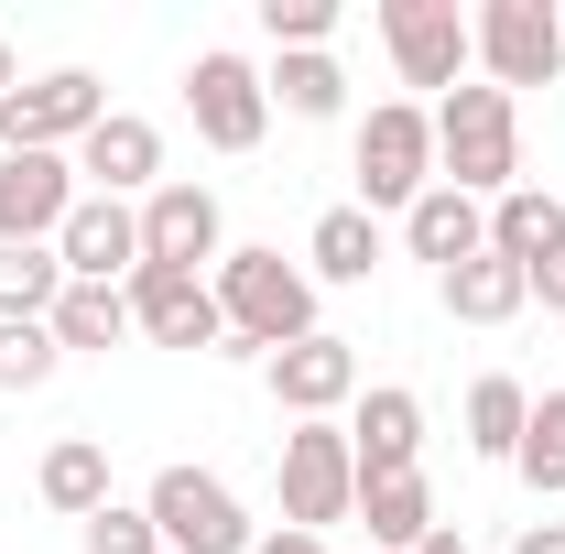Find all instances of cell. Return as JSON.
Wrapping results in <instances>:
<instances>
[{"mask_svg":"<svg viewBox=\"0 0 565 554\" xmlns=\"http://www.w3.org/2000/svg\"><path fill=\"white\" fill-rule=\"evenodd\" d=\"M349 457H359V479H403V468H424V403L403 392V381H381V392L349 403Z\"/></svg>","mask_w":565,"mask_h":554,"instance_id":"2e32d148","label":"cell"},{"mask_svg":"<svg viewBox=\"0 0 565 554\" xmlns=\"http://www.w3.org/2000/svg\"><path fill=\"white\" fill-rule=\"evenodd\" d=\"M66 283H131L141 273V207L131 196H76V217L55 228Z\"/></svg>","mask_w":565,"mask_h":554,"instance_id":"5bb4252c","label":"cell"},{"mask_svg":"<svg viewBox=\"0 0 565 554\" xmlns=\"http://www.w3.org/2000/svg\"><path fill=\"white\" fill-rule=\"evenodd\" d=\"M131 338H152V348H228L217 283H207V273H163V262H141V273H131Z\"/></svg>","mask_w":565,"mask_h":554,"instance_id":"4fadbf2b","label":"cell"},{"mask_svg":"<svg viewBox=\"0 0 565 554\" xmlns=\"http://www.w3.org/2000/svg\"><path fill=\"white\" fill-rule=\"evenodd\" d=\"M381 44H392V66H403V87H468V66H479V44H468V11L457 0H381Z\"/></svg>","mask_w":565,"mask_h":554,"instance_id":"9c48e42d","label":"cell"},{"mask_svg":"<svg viewBox=\"0 0 565 554\" xmlns=\"http://www.w3.org/2000/svg\"><path fill=\"white\" fill-rule=\"evenodd\" d=\"M11 87H22V76H11V44H0V98H11Z\"/></svg>","mask_w":565,"mask_h":554,"instance_id":"e575fe53","label":"cell"},{"mask_svg":"<svg viewBox=\"0 0 565 554\" xmlns=\"http://www.w3.org/2000/svg\"><path fill=\"white\" fill-rule=\"evenodd\" d=\"M262 33H273V55H327L338 0H262Z\"/></svg>","mask_w":565,"mask_h":554,"instance_id":"83f0119b","label":"cell"},{"mask_svg":"<svg viewBox=\"0 0 565 554\" xmlns=\"http://www.w3.org/2000/svg\"><path fill=\"white\" fill-rule=\"evenodd\" d=\"M76 544H87V554H163V533H152V511H141V500H109V511H87V522H76Z\"/></svg>","mask_w":565,"mask_h":554,"instance_id":"f546056e","label":"cell"},{"mask_svg":"<svg viewBox=\"0 0 565 554\" xmlns=\"http://www.w3.org/2000/svg\"><path fill=\"white\" fill-rule=\"evenodd\" d=\"M522 283H533V305H544V316H565V251H544Z\"/></svg>","mask_w":565,"mask_h":554,"instance_id":"4dcf8cb0","label":"cell"},{"mask_svg":"<svg viewBox=\"0 0 565 554\" xmlns=\"http://www.w3.org/2000/svg\"><path fill=\"white\" fill-rule=\"evenodd\" d=\"M141 511H152L163 554H250V544H262V522L239 511V489L217 479V468H185V457L141 489Z\"/></svg>","mask_w":565,"mask_h":554,"instance_id":"3957f363","label":"cell"},{"mask_svg":"<svg viewBox=\"0 0 565 554\" xmlns=\"http://www.w3.org/2000/svg\"><path fill=\"white\" fill-rule=\"evenodd\" d=\"M76 185H87V196H152V185H163V131H152V120H141V109H109V120H98V131L76 141Z\"/></svg>","mask_w":565,"mask_h":554,"instance_id":"9a60e30c","label":"cell"},{"mask_svg":"<svg viewBox=\"0 0 565 554\" xmlns=\"http://www.w3.org/2000/svg\"><path fill=\"white\" fill-rule=\"evenodd\" d=\"M511 554H565V522H522V544Z\"/></svg>","mask_w":565,"mask_h":554,"instance_id":"1f68e13d","label":"cell"},{"mask_svg":"<svg viewBox=\"0 0 565 554\" xmlns=\"http://www.w3.org/2000/svg\"><path fill=\"white\" fill-rule=\"evenodd\" d=\"M185 120H196L207 152H262V131H273V87H262V66L228 55V44H207V55L185 66Z\"/></svg>","mask_w":565,"mask_h":554,"instance_id":"52a82bcc","label":"cell"},{"mask_svg":"<svg viewBox=\"0 0 565 554\" xmlns=\"http://www.w3.org/2000/svg\"><path fill=\"white\" fill-rule=\"evenodd\" d=\"M414 554H468V533H457V522H435V533H424Z\"/></svg>","mask_w":565,"mask_h":554,"instance_id":"836d02e7","label":"cell"},{"mask_svg":"<svg viewBox=\"0 0 565 554\" xmlns=\"http://www.w3.org/2000/svg\"><path fill=\"white\" fill-rule=\"evenodd\" d=\"M511 468H522L533 500H565V392H533V424H522Z\"/></svg>","mask_w":565,"mask_h":554,"instance_id":"484cf974","label":"cell"},{"mask_svg":"<svg viewBox=\"0 0 565 554\" xmlns=\"http://www.w3.org/2000/svg\"><path fill=\"white\" fill-rule=\"evenodd\" d=\"M262 87H273V109H294V120H338V109H349V76H338V55H282Z\"/></svg>","mask_w":565,"mask_h":554,"instance_id":"4316f807","label":"cell"},{"mask_svg":"<svg viewBox=\"0 0 565 554\" xmlns=\"http://www.w3.org/2000/svg\"><path fill=\"white\" fill-rule=\"evenodd\" d=\"M250 554H327V544H316V533H262Z\"/></svg>","mask_w":565,"mask_h":554,"instance_id":"d6a6232c","label":"cell"},{"mask_svg":"<svg viewBox=\"0 0 565 554\" xmlns=\"http://www.w3.org/2000/svg\"><path fill=\"white\" fill-rule=\"evenodd\" d=\"M55 294H66L55 239H44V251H0V327H44V316H55Z\"/></svg>","mask_w":565,"mask_h":554,"instance_id":"d4e9b609","label":"cell"},{"mask_svg":"<svg viewBox=\"0 0 565 554\" xmlns=\"http://www.w3.org/2000/svg\"><path fill=\"white\" fill-rule=\"evenodd\" d=\"M522 424H533V392H522L511 370H490V381L468 392V446H479L490 468H511V446H522Z\"/></svg>","mask_w":565,"mask_h":554,"instance_id":"cb8c5ba5","label":"cell"},{"mask_svg":"<svg viewBox=\"0 0 565 554\" xmlns=\"http://www.w3.org/2000/svg\"><path fill=\"white\" fill-rule=\"evenodd\" d=\"M490 251L511 262V273H533L544 251H565V196H555V185H511V196H490Z\"/></svg>","mask_w":565,"mask_h":554,"instance_id":"ac0fdd59","label":"cell"},{"mask_svg":"<svg viewBox=\"0 0 565 554\" xmlns=\"http://www.w3.org/2000/svg\"><path fill=\"white\" fill-rule=\"evenodd\" d=\"M141 262H163V273H207L228 262V217L196 174H163L152 196H141Z\"/></svg>","mask_w":565,"mask_h":554,"instance_id":"8fae6325","label":"cell"},{"mask_svg":"<svg viewBox=\"0 0 565 554\" xmlns=\"http://www.w3.org/2000/svg\"><path fill=\"white\" fill-rule=\"evenodd\" d=\"M217 316H228V348H294V338H316V273L305 262H282V251H228L217 262Z\"/></svg>","mask_w":565,"mask_h":554,"instance_id":"7a4b0ae2","label":"cell"},{"mask_svg":"<svg viewBox=\"0 0 565 554\" xmlns=\"http://www.w3.org/2000/svg\"><path fill=\"white\" fill-rule=\"evenodd\" d=\"M33 489H44V511H66V522L109 511V446H98V435H55L44 468H33Z\"/></svg>","mask_w":565,"mask_h":554,"instance_id":"ffe728a7","label":"cell"},{"mask_svg":"<svg viewBox=\"0 0 565 554\" xmlns=\"http://www.w3.org/2000/svg\"><path fill=\"white\" fill-rule=\"evenodd\" d=\"M282 479V533H316L327 544V522H359V457H349V424H294L273 457Z\"/></svg>","mask_w":565,"mask_h":554,"instance_id":"277c9868","label":"cell"},{"mask_svg":"<svg viewBox=\"0 0 565 554\" xmlns=\"http://www.w3.org/2000/svg\"><path fill=\"white\" fill-rule=\"evenodd\" d=\"M262 381H273V403L294 424H338L359 403V348L338 338V327H316V338H294V348H273L262 359Z\"/></svg>","mask_w":565,"mask_h":554,"instance_id":"30bf717a","label":"cell"},{"mask_svg":"<svg viewBox=\"0 0 565 554\" xmlns=\"http://www.w3.org/2000/svg\"><path fill=\"white\" fill-rule=\"evenodd\" d=\"M98 120H109V87L87 66H55V76H33V87L0 98V152H76Z\"/></svg>","mask_w":565,"mask_h":554,"instance_id":"ba28073f","label":"cell"},{"mask_svg":"<svg viewBox=\"0 0 565 554\" xmlns=\"http://www.w3.org/2000/svg\"><path fill=\"white\" fill-rule=\"evenodd\" d=\"M468 44H479V76L500 98H522V87H544L565 66V11H544V0H479Z\"/></svg>","mask_w":565,"mask_h":554,"instance_id":"8992f818","label":"cell"},{"mask_svg":"<svg viewBox=\"0 0 565 554\" xmlns=\"http://www.w3.org/2000/svg\"><path fill=\"white\" fill-rule=\"evenodd\" d=\"M76 152H0V251H44L76 217Z\"/></svg>","mask_w":565,"mask_h":554,"instance_id":"7c38bea8","label":"cell"},{"mask_svg":"<svg viewBox=\"0 0 565 554\" xmlns=\"http://www.w3.org/2000/svg\"><path fill=\"white\" fill-rule=\"evenodd\" d=\"M435 185H457V196H511L522 185V98H500L490 76H468V87H446L435 98Z\"/></svg>","mask_w":565,"mask_h":554,"instance_id":"6da1fadb","label":"cell"},{"mask_svg":"<svg viewBox=\"0 0 565 554\" xmlns=\"http://www.w3.org/2000/svg\"><path fill=\"white\" fill-rule=\"evenodd\" d=\"M435 185V109L424 98H381L359 120V207L370 217H403Z\"/></svg>","mask_w":565,"mask_h":554,"instance_id":"5b68a950","label":"cell"},{"mask_svg":"<svg viewBox=\"0 0 565 554\" xmlns=\"http://www.w3.org/2000/svg\"><path fill=\"white\" fill-rule=\"evenodd\" d=\"M359 522H370V554H414L424 533H435V489H424V468H403V479H359Z\"/></svg>","mask_w":565,"mask_h":554,"instance_id":"44dd1931","label":"cell"},{"mask_svg":"<svg viewBox=\"0 0 565 554\" xmlns=\"http://www.w3.org/2000/svg\"><path fill=\"white\" fill-rule=\"evenodd\" d=\"M305 273H316V283H370V273H381V217L359 207V196H349V207H327V217H316V239H305Z\"/></svg>","mask_w":565,"mask_h":554,"instance_id":"7402d4cb","label":"cell"},{"mask_svg":"<svg viewBox=\"0 0 565 554\" xmlns=\"http://www.w3.org/2000/svg\"><path fill=\"white\" fill-rule=\"evenodd\" d=\"M403 251L435 262V273H457V262H479V251H490V207H479V196H457V185H424L414 207H403Z\"/></svg>","mask_w":565,"mask_h":554,"instance_id":"e0dca14e","label":"cell"},{"mask_svg":"<svg viewBox=\"0 0 565 554\" xmlns=\"http://www.w3.org/2000/svg\"><path fill=\"white\" fill-rule=\"evenodd\" d=\"M55 370H66L55 327H0V392H44Z\"/></svg>","mask_w":565,"mask_h":554,"instance_id":"f1b7e54d","label":"cell"},{"mask_svg":"<svg viewBox=\"0 0 565 554\" xmlns=\"http://www.w3.org/2000/svg\"><path fill=\"white\" fill-rule=\"evenodd\" d=\"M44 327H55L66 359H76V348H120V338H131V283H66Z\"/></svg>","mask_w":565,"mask_h":554,"instance_id":"603a6c76","label":"cell"},{"mask_svg":"<svg viewBox=\"0 0 565 554\" xmlns=\"http://www.w3.org/2000/svg\"><path fill=\"white\" fill-rule=\"evenodd\" d=\"M435 294H446V316H457V327H511V316L533 305V283L511 273L500 251H479V262H457V273H435Z\"/></svg>","mask_w":565,"mask_h":554,"instance_id":"d6986e66","label":"cell"}]
</instances>
